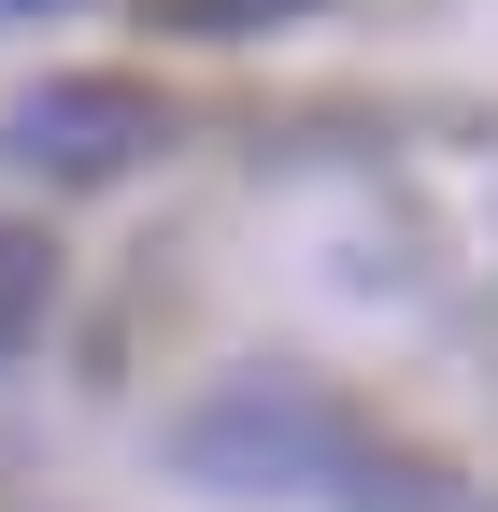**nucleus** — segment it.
I'll use <instances>...</instances> for the list:
<instances>
[{"label":"nucleus","instance_id":"nucleus-1","mask_svg":"<svg viewBox=\"0 0 498 512\" xmlns=\"http://www.w3.org/2000/svg\"><path fill=\"white\" fill-rule=\"evenodd\" d=\"M342 456H356V427L314 413L299 384H242L228 413L185 427V470H214V484H328Z\"/></svg>","mask_w":498,"mask_h":512},{"label":"nucleus","instance_id":"nucleus-6","mask_svg":"<svg viewBox=\"0 0 498 512\" xmlns=\"http://www.w3.org/2000/svg\"><path fill=\"white\" fill-rule=\"evenodd\" d=\"M0 15H72V0H0Z\"/></svg>","mask_w":498,"mask_h":512},{"label":"nucleus","instance_id":"nucleus-4","mask_svg":"<svg viewBox=\"0 0 498 512\" xmlns=\"http://www.w3.org/2000/svg\"><path fill=\"white\" fill-rule=\"evenodd\" d=\"M43 285H57V256H43L29 228H0V342H29V328H43Z\"/></svg>","mask_w":498,"mask_h":512},{"label":"nucleus","instance_id":"nucleus-5","mask_svg":"<svg viewBox=\"0 0 498 512\" xmlns=\"http://www.w3.org/2000/svg\"><path fill=\"white\" fill-rule=\"evenodd\" d=\"M356 512H498V498H456V484H370Z\"/></svg>","mask_w":498,"mask_h":512},{"label":"nucleus","instance_id":"nucleus-2","mask_svg":"<svg viewBox=\"0 0 498 512\" xmlns=\"http://www.w3.org/2000/svg\"><path fill=\"white\" fill-rule=\"evenodd\" d=\"M157 128H171V114H157L143 86H100V72H86V86L15 100V157H29L43 185H100V171H143Z\"/></svg>","mask_w":498,"mask_h":512},{"label":"nucleus","instance_id":"nucleus-3","mask_svg":"<svg viewBox=\"0 0 498 512\" xmlns=\"http://www.w3.org/2000/svg\"><path fill=\"white\" fill-rule=\"evenodd\" d=\"M157 29H185V43H242V29H285V15H314V0H143Z\"/></svg>","mask_w":498,"mask_h":512}]
</instances>
